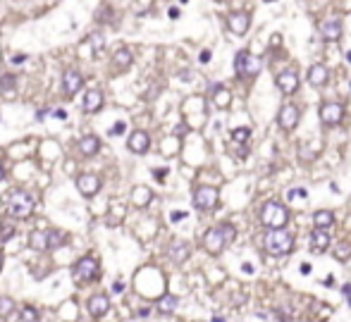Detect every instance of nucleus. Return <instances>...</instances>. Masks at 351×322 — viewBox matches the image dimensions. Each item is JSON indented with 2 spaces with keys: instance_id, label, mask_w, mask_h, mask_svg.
Returning a JSON list of instances; mask_svg holds the SVG:
<instances>
[{
  "instance_id": "obj_9",
  "label": "nucleus",
  "mask_w": 351,
  "mask_h": 322,
  "mask_svg": "<svg viewBox=\"0 0 351 322\" xmlns=\"http://www.w3.org/2000/svg\"><path fill=\"white\" fill-rule=\"evenodd\" d=\"M299 120H301V112L294 103H287V105H282L279 108V115H277V122L279 127L284 129V131H291V129H297Z\"/></svg>"
},
{
  "instance_id": "obj_14",
  "label": "nucleus",
  "mask_w": 351,
  "mask_h": 322,
  "mask_svg": "<svg viewBox=\"0 0 351 322\" xmlns=\"http://www.w3.org/2000/svg\"><path fill=\"white\" fill-rule=\"evenodd\" d=\"M227 27H229V31H232V34H237V36H244V34L249 31V27H251V17H249L246 12H232V15H229V19H227Z\"/></svg>"
},
{
  "instance_id": "obj_55",
  "label": "nucleus",
  "mask_w": 351,
  "mask_h": 322,
  "mask_svg": "<svg viewBox=\"0 0 351 322\" xmlns=\"http://www.w3.org/2000/svg\"><path fill=\"white\" fill-rule=\"evenodd\" d=\"M349 305H351V296H349Z\"/></svg>"
},
{
  "instance_id": "obj_27",
  "label": "nucleus",
  "mask_w": 351,
  "mask_h": 322,
  "mask_svg": "<svg viewBox=\"0 0 351 322\" xmlns=\"http://www.w3.org/2000/svg\"><path fill=\"white\" fill-rule=\"evenodd\" d=\"M213 103H215L217 108H227L232 98H229V91H227L225 86H213Z\"/></svg>"
},
{
  "instance_id": "obj_43",
  "label": "nucleus",
  "mask_w": 351,
  "mask_h": 322,
  "mask_svg": "<svg viewBox=\"0 0 351 322\" xmlns=\"http://www.w3.org/2000/svg\"><path fill=\"white\" fill-rule=\"evenodd\" d=\"M10 62H12V64H15V62H24V55H12V57H10Z\"/></svg>"
},
{
  "instance_id": "obj_21",
  "label": "nucleus",
  "mask_w": 351,
  "mask_h": 322,
  "mask_svg": "<svg viewBox=\"0 0 351 322\" xmlns=\"http://www.w3.org/2000/svg\"><path fill=\"white\" fill-rule=\"evenodd\" d=\"M29 246L34 251H50V246H48V231H31L29 234Z\"/></svg>"
},
{
  "instance_id": "obj_23",
  "label": "nucleus",
  "mask_w": 351,
  "mask_h": 322,
  "mask_svg": "<svg viewBox=\"0 0 351 322\" xmlns=\"http://www.w3.org/2000/svg\"><path fill=\"white\" fill-rule=\"evenodd\" d=\"M132 53L127 50V48H120L115 55H112V64H115V69H129L132 67Z\"/></svg>"
},
{
  "instance_id": "obj_41",
  "label": "nucleus",
  "mask_w": 351,
  "mask_h": 322,
  "mask_svg": "<svg viewBox=\"0 0 351 322\" xmlns=\"http://www.w3.org/2000/svg\"><path fill=\"white\" fill-rule=\"evenodd\" d=\"M112 291H115V294H122V291H125V282H115V284H112Z\"/></svg>"
},
{
  "instance_id": "obj_2",
  "label": "nucleus",
  "mask_w": 351,
  "mask_h": 322,
  "mask_svg": "<svg viewBox=\"0 0 351 322\" xmlns=\"http://www.w3.org/2000/svg\"><path fill=\"white\" fill-rule=\"evenodd\" d=\"M237 239V229H234L232 224H220V227H213V229L206 231V236H203V249L208 253H222L225 246H229L232 241Z\"/></svg>"
},
{
  "instance_id": "obj_46",
  "label": "nucleus",
  "mask_w": 351,
  "mask_h": 322,
  "mask_svg": "<svg viewBox=\"0 0 351 322\" xmlns=\"http://www.w3.org/2000/svg\"><path fill=\"white\" fill-rule=\"evenodd\" d=\"M184 129H187V127H184V124H180V127L174 129V136H184Z\"/></svg>"
},
{
  "instance_id": "obj_48",
  "label": "nucleus",
  "mask_w": 351,
  "mask_h": 322,
  "mask_svg": "<svg viewBox=\"0 0 351 322\" xmlns=\"http://www.w3.org/2000/svg\"><path fill=\"white\" fill-rule=\"evenodd\" d=\"M323 284H325V286H332V284H334V277H332V275H330V277H325V282H323Z\"/></svg>"
},
{
  "instance_id": "obj_17",
  "label": "nucleus",
  "mask_w": 351,
  "mask_h": 322,
  "mask_svg": "<svg viewBox=\"0 0 351 322\" xmlns=\"http://www.w3.org/2000/svg\"><path fill=\"white\" fill-rule=\"evenodd\" d=\"M308 84L311 86H325L327 79H330V72H327V67L325 64H311L308 67Z\"/></svg>"
},
{
  "instance_id": "obj_5",
  "label": "nucleus",
  "mask_w": 351,
  "mask_h": 322,
  "mask_svg": "<svg viewBox=\"0 0 351 322\" xmlns=\"http://www.w3.org/2000/svg\"><path fill=\"white\" fill-rule=\"evenodd\" d=\"M261 69H263V60L251 55L249 50H239V53L234 55V72H237V76H242V79H253V76L261 74Z\"/></svg>"
},
{
  "instance_id": "obj_47",
  "label": "nucleus",
  "mask_w": 351,
  "mask_h": 322,
  "mask_svg": "<svg viewBox=\"0 0 351 322\" xmlns=\"http://www.w3.org/2000/svg\"><path fill=\"white\" fill-rule=\"evenodd\" d=\"M148 315H151V308H141L139 310V317H148Z\"/></svg>"
},
{
  "instance_id": "obj_7",
  "label": "nucleus",
  "mask_w": 351,
  "mask_h": 322,
  "mask_svg": "<svg viewBox=\"0 0 351 322\" xmlns=\"http://www.w3.org/2000/svg\"><path fill=\"white\" fill-rule=\"evenodd\" d=\"M217 201H220V191L217 189H213V186H198L196 191H194V208L196 210H213L217 205Z\"/></svg>"
},
{
  "instance_id": "obj_10",
  "label": "nucleus",
  "mask_w": 351,
  "mask_h": 322,
  "mask_svg": "<svg viewBox=\"0 0 351 322\" xmlns=\"http://www.w3.org/2000/svg\"><path fill=\"white\" fill-rule=\"evenodd\" d=\"M318 31L325 41H339L342 38V19L339 17H327L318 24Z\"/></svg>"
},
{
  "instance_id": "obj_3",
  "label": "nucleus",
  "mask_w": 351,
  "mask_h": 322,
  "mask_svg": "<svg viewBox=\"0 0 351 322\" xmlns=\"http://www.w3.org/2000/svg\"><path fill=\"white\" fill-rule=\"evenodd\" d=\"M263 246L270 256H287L294 251V236L284 227L282 229H268L263 236Z\"/></svg>"
},
{
  "instance_id": "obj_26",
  "label": "nucleus",
  "mask_w": 351,
  "mask_h": 322,
  "mask_svg": "<svg viewBox=\"0 0 351 322\" xmlns=\"http://www.w3.org/2000/svg\"><path fill=\"white\" fill-rule=\"evenodd\" d=\"M65 244H67V234H65L63 229H50L48 231V246H50V251L63 249Z\"/></svg>"
},
{
  "instance_id": "obj_28",
  "label": "nucleus",
  "mask_w": 351,
  "mask_h": 322,
  "mask_svg": "<svg viewBox=\"0 0 351 322\" xmlns=\"http://www.w3.org/2000/svg\"><path fill=\"white\" fill-rule=\"evenodd\" d=\"M151 198H153V193L148 191V189H144V186H139V189H134V196H132V201L139 205V208H144V205H148L151 203Z\"/></svg>"
},
{
  "instance_id": "obj_8",
  "label": "nucleus",
  "mask_w": 351,
  "mask_h": 322,
  "mask_svg": "<svg viewBox=\"0 0 351 322\" xmlns=\"http://www.w3.org/2000/svg\"><path fill=\"white\" fill-rule=\"evenodd\" d=\"M344 120V105L342 103H325L320 108V122L325 127H337Z\"/></svg>"
},
{
  "instance_id": "obj_52",
  "label": "nucleus",
  "mask_w": 351,
  "mask_h": 322,
  "mask_svg": "<svg viewBox=\"0 0 351 322\" xmlns=\"http://www.w3.org/2000/svg\"><path fill=\"white\" fill-rule=\"evenodd\" d=\"M3 177H5V172H3V165H0V182H3Z\"/></svg>"
},
{
  "instance_id": "obj_24",
  "label": "nucleus",
  "mask_w": 351,
  "mask_h": 322,
  "mask_svg": "<svg viewBox=\"0 0 351 322\" xmlns=\"http://www.w3.org/2000/svg\"><path fill=\"white\" fill-rule=\"evenodd\" d=\"M177 303H180V301H177V296H172V294H165V296H160V298H158V310H160V313H165V315H170V313H174V310H177Z\"/></svg>"
},
{
  "instance_id": "obj_32",
  "label": "nucleus",
  "mask_w": 351,
  "mask_h": 322,
  "mask_svg": "<svg viewBox=\"0 0 351 322\" xmlns=\"http://www.w3.org/2000/svg\"><path fill=\"white\" fill-rule=\"evenodd\" d=\"M332 256L337 258V260H349L351 258V246L349 244H344V241L342 244H337V246L332 249Z\"/></svg>"
},
{
  "instance_id": "obj_22",
  "label": "nucleus",
  "mask_w": 351,
  "mask_h": 322,
  "mask_svg": "<svg viewBox=\"0 0 351 322\" xmlns=\"http://www.w3.org/2000/svg\"><path fill=\"white\" fill-rule=\"evenodd\" d=\"M98 148H100V141L96 136H84L79 141V150H81V155H96L98 153Z\"/></svg>"
},
{
  "instance_id": "obj_31",
  "label": "nucleus",
  "mask_w": 351,
  "mask_h": 322,
  "mask_svg": "<svg viewBox=\"0 0 351 322\" xmlns=\"http://www.w3.org/2000/svg\"><path fill=\"white\" fill-rule=\"evenodd\" d=\"M15 313V301L8 296H0V317H10Z\"/></svg>"
},
{
  "instance_id": "obj_50",
  "label": "nucleus",
  "mask_w": 351,
  "mask_h": 322,
  "mask_svg": "<svg viewBox=\"0 0 351 322\" xmlns=\"http://www.w3.org/2000/svg\"><path fill=\"white\" fill-rule=\"evenodd\" d=\"M244 272H253V265H251V263H244Z\"/></svg>"
},
{
  "instance_id": "obj_11",
  "label": "nucleus",
  "mask_w": 351,
  "mask_h": 322,
  "mask_svg": "<svg viewBox=\"0 0 351 322\" xmlns=\"http://www.w3.org/2000/svg\"><path fill=\"white\" fill-rule=\"evenodd\" d=\"M77 189H79L81 196L91 198V196H96V193L100 191V179L96 175H91V172L79 175V177H77Z\"/></svg>"
},
{
  "instance_id": "obj_20",
  "label": "nucleus",
  "mask_w": 351,
  "mask_h": 322,
  "mask_svg": "<svg viewBox=\"0 0 351 322\" xmlns=\"http://www.w3.org/2000/svg\"><path fill=\"white\" fill-rule=\"evenodd\" d=\"M103 108V93L100 91H86V96H84V110L86 112H96Z\"/></svg>"
},
{
  "instance_id": "obj_18",
  "label": "nucleus",
  "mask_w": 351,
  "mask_h": 322,
  "mask_svg": "<svg viewBox=\"0 0 351 322\" xmlns=\"http://www.w3.org/2000/svg\"><path fill=\"white\" fill-rule=\"evenodd\" d=\"M81 84H84V76L79 72H65L63 76V89H65V96H74V93L81 89Z\"/></svg>"
},
{
  "instance_id": "obj_53",
  "label": "nucleus",
  "mask_w": 351,
  "mask_h": 322,
  "mask_svg": "<svg viewBox=\"0 0 351 322\" xmlns=\"http://www.w3.org/2000/svg\"><path fill=\"white\" fill-rule=\"evenodd\" d=\"M346 62H351V50H349V53H346Z\"/></svg>"
},
{
  "instance_id": "obj_13",
  "label": "nucleus",
  "mask_w": 351,
  "mask_h": 322,
  "mask_svg": "<svg viewBox=\"0 0 351 322\" xmlns=\"http://www.w3.org/2000/svg\"><path fill=\"white\" fill-rule=\"evenodd\" d=\"M86 310H89L91 317H103L110 310V298L105 294H93L86 301Z\"/></svg>"
},
{
  "instance_id": "obj_36",
  "label": "nucleus",
  "mask_w": 351,
  "mask_h": 322,
  "mask_svg": "<svg viewBox=\"0 0 351 322\" xmlns=\"http://www.w3.org/2000/svg\"><path fill=\"white\" fill-rule=\"evenodd\" d=\"M89 38H91L93 50H100V48H103V36H100V34H93V36H89Z\"/></svg>"
},
{
  "instance_id": "obj_39",
  "label": "nucleus",
  "mask_w": 351,
  "mask_h": 322,
  "mask_svg": "<svg viewBox=\"0 0 351 322\" xmlns=\"http://www.w3.org/2000/svg\"><path fill=\"white\" fill-rule=\"evenodd\" d=\"M198 60L206 64V62H210V50H201V55H198Z\"/></svg>"
},
{
  "instance_id": "obj_1",
  "label": "nucleus",
  "mask_w": 351,
  "mask_h": 322,
  "mask_svg": "<svg viewBox=\"0 0 351 322\" xmlns=\"http://www.w3.org/2000/svg\"><path fill=\"white\" fill-rule=\"evenodd\" d=\"M3 205H5V212L15 220H27L29 215L36 208V198L31 196L24 189H10L3 198Z\"/></svg>"
},
{
  "instance_id": "obj_19",
  "label": "nucleus",
  "mask_w": 351,
  "mask_h": 322,
  "mask_svg": "<svg viewBox=\"0 0 351 322\" xmlns=\"http://www.w3.org/2000/svg\"><path fill=\"white\" fill-rule=\"evenodd\" d=\"M189 244H184V241H172L170 249H167V256L174 260V263H184L187 258H189Z\"/></svg>"
},
{
  "instance_id": "obj_33",
  "label": "nucleus",
  "mask_w": 351,
  "mask_h": 322,
  "mask_svg": "<svg viewBox=\"0 0 351 322\" xmlns=\"http://www.w3.org/2000/svg\"><path fill=\"white\" fill-rule=\"evenodd\" d=\"M251 138V129L249 127H239V129H234L232 131V141L234 143H246Z\"/></svg>"
},
{
  "instance_id": "obj_42",
  "label": "nucleus",
  "mask_w": 351,
  "mask_h": 322,
  "mask_svg": "<svg viewBox=\"0 0 351 322\" xmlns=\"http://www.w3.org/2000/svg\"><path fill=\"white\" fill-rule=\"evenodd\" d=\"M311 270H313V267L308 265V263H301V275H311Z\"/></svg>"
},
{
  "instance_id": "obj_30",
  "label": "nucleus",
  "mask_w": 351,
  "mask_h": 322,
  "mask_svg": "<svg viewBox=\"0 0 351 322\" xmlns=\"http://www.w3.org/2000/svg\"><path fill=\"white\" fill-rule=\"evenodd\" d=\"M19 322H38V310L34 305H24L19 313Z\"/></svg>"
},
{
  "instance_id": "obj_35",
  "label": "nucleus",
  "mask_w": 351,
  "mask_h": 322,
  "mask_svg": "<svg viewBox=\"0 0 351 322\" xmlns=\"http://www.w3.org/2000/svg\"><path fill=\"white\" fill-rule=\"evenodd\" d=\"M297 196H301V198H306V196H308V193H306V189H289V191H287V198H289V201H294Z\"/></svg>"
},
{
  "instance_id": "obj_4",
  "label": "nucleus",
  "mask_w": 351,
  "mask_h": 322,
  "mask_svg": "<svg viewBox=\"0 0 351 322\" xmlns=\"http://www.w3.org/2000/svg\"><path fill=\"white\" fill-rule=\"evenodd\" d=\"M261 222L268 229H282L289 222V210L277 201H268L261 210Z\"/></svg>"
},
{
  "instance_id": "obj_16",
  "label": "nucleus",
  "mask_w": 351,
  "mask_h": 322,
  "mask_svg": "<svg viewBox=\"0 0 351 322\" xmlns=\"http://www.w3.org/2000/svg\"><path fill=\"white\" fill-rule=\"evenodd\" d=\"M311 249H313L315 253H325V251L330 249V231L315 227V229L311 231Z\"/></svg>"
},
{
  "instance_id": "obj_38",
  "label": "nucleus",
  "mask_w": 351,
  "mask_h": 322,
  "mask_svg": "<svg viewBox=\"0 0 351 322\" xmlns=\"http://www.w3.org/2000/svg\"><path fill=\"white\" fill-rule=\"evenodd\" d=\"M165 175H167V170H165V167H158V170H153V177L158 179V182H162V179H165Z\"/></svg>"
},
{
  "instance_id": "obj_40",
  "label": "nucleus",
  "mask_w": 351,
  "mask_h": 322,
  "mask_svg": "<svg viewBox=\"0 0 351 322\" xmlns=\"http://www.w3.org/2000/svg\"><path fill=\"white\" fill-rule=\"evenodd\" d=\"M184 217H187V212H172L170 215L172 222H180V220H184Z\"/></svg>"
},
{
  "instance_id": "obj_34",
  "label": "nucleus",
  "mask_w": 351,
  "mask_h": 322,
  "mask_svg": "<svg viewBox=\"0 0 351 322\" xmlns=\"http://www.w3.org/2000/svg\"><path fill=\"white\" fill-rule=\"evenodd\" d=\"M15 224L12 222H8V220H3L0 222V241H8V239H12L15 236Z\"/></svg>"
},
{
  "instance_id": "obj_49",
  "label": "nucleus",
  "mask_w": 351,
  "mask_h": 322,
  "mask_svg": "<svg viewBox=\"0 0 351 322\" xmlns=\"http://www.w3.org/2000/svg\"><path fill=\"white\" fill-rule=\"evenodd\" d=\"M170 17H172V19H177V17H180V10H177V8H170Z\"/></svg>"
},
{
  "instance_id": "obj_51",
  "label": "nucleus",
  "mask_w": 351,
  "mask_h": 322,
  "mask_svg": "<svg viewBox=\"0 0 351 322\" xmlns=\"http://www.w3.org/2000/svg\"><path fill=\"white\" fill-rule=\"evenodd\" d=\"M213 322H225V317H220V315H215V317H213Z\"/></svg>"
},
{
  "instance_id": "obj_56",
  "label": "nucleus",
  "mask_w": 351,
  "mask_h": 322,
  "mask_svg": "<svg viewBox=\"0 0 351 322\" xmlns=\"http://www.w3.org/2000/svg\"><path fill=\"white\" fill-rule=\"evenodd\" d=\"M265 3H272V0H265Z\"/></svg>"
},
{
  "instance_id": "obj_54",
  "label": "nucleus",
  "mask_w": 351,
  "mask_h": 322,
  "mask_svg": "<svg viewBox=\"0 0 351 322\" xmlns=\"http://www.w3.org/2000/svg\"><path fill=\"white\" fill-rule=\"evenodd\" d=\"M0 270H3V253H0Z\"/></svg>"
},
{
  "instance_id": "obj_37",
  "label": "nucleus",
  "mask_w": 351,
  "mask_h": 322,
  "mask_svg": "<svg viewBox=\"0 0 351 322\" xmlns=\"http://www.w3.org/2000/svg\"><path fill=\"white\" fill-rule=\"evenodd\" d=\"M122 131H125V122H117L115 127L110 129V134H112V136H120V134H122Z\"/></svg>"
},
{
  "instance_id": "obj_12",
  "label": "nucleus",
  "mask_w": 351,
  "mask_h": 322,
  "mask_svg": "<svg viewBox=\"0 0 351 322\" xmlns=\"http://www.w3.org/2000/svg\"><path fill=\"white\" fill-rule=\"evenodd\" d=\"M275 84H277V89L284 96H291V93L299 89V76L294 69H284V72H279L277 76H275Z\"/></svg>"
},
{
  "instance_id": "obj_29",
  "label": "nucleus",
  "mask_w": 351,
  "mask_h": 322,
  "mask_svg": "<svg viewBox=\"0 0 351 322\" xmlns=\"http://www.w3.org/2000/svg\"><path fill=\"white\" fill-rule=\"evenodd\" d=\"M15 86H17L15 74H3V76H0V91L3 93H12L15 91Z\"/></svg>"
},
{
  "instance_id": "obj_25",
  "label": "nucleus",
  "mask_w": 351,
  "mask_h": 322,
  "mask_svg": "<svg viewBox=\"0 0 351 322\" xmlns=\"http://www.w3.org/2000/svg\"><path fill=\"white\" fill-rule=\"evenodd\" d=\"M334 222V215L330 210H318L313 215V224L318 227V229H330Z\"/></svg>"
},
{
  "instance_id": "obj_6",
  "label": "nucleus",
  "mask_w": 351,
  "mask_h": 322,
  "mask_svg": "<svg viewBox=\"0 0 351 322\" xmlns=\"http://www.w3.org/2000/svg\"><path fill=\"white\" fill-rule=\"evenodd\" d=\"M72 277L79 282V284H91V282H96V279L100 277L98 260L91 258V256L77 260V265H74V270H72Z\"/></svg>"
},
{
  "instance_id": "obj_44",
  "label": "nucleus",
  "mask_w": 351,
  "mask_h": 322,
  "mask_svg": "<svg viewBox=\"0 0 351 322\" xmlns=\"http://www.w3.org/2000/svg\"><path fill=\"white\" fill-rule=\"evenodd\" d=\"M342 294L349 298V296H351V284H344V286H342Z\"/></svg>"
},
{
  "instance_id": "obj_15",
  "label": "nucleus",
  "mask_w": 351,
  "mask_h": 322,
  "mask_svg": "<svg viewBox=\"0 0 351 322\" xmlns=\"http://www.w3.org/2000/svg\"><path fill=\"white\" fill-rule=\"evenodd\" d=\"M127 146H129L132 153H136V155H144L146 150H148V146H151V138H148L146 131H134V134L129 136V141H127Z\"/></svg>"
},
{
  "instance_id": "obj_45",
  "label": "nucleus",
  "mask_w": 351,
  "mask_h": 322,
  "mask_svg": "<svg viewBox=\"0 0 351 322\" xmlns=\"http://www.w3.org/2000/svg\"><path fill=\"white\" fill-rule=\"evenodd\" d=\"M53 115L57 117V120H65V117H67V112H65V110H55Z\"/></svg>"
}]
</instances>
